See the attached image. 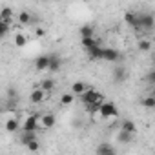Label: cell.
Returning <instances> with one entry per match:
<instances>
[{
	"label": "cell",
	"mask_w": 155,
	"mask_h": 155,
	"mask_svg": "<svg viewBox=\"0 0 155 155\" xmlns=\"http://www.w3.org/2000/svg\"><path fill=\"white\" fill-rule=\"evenodd\" d=\"M73 101H75V97H73L71 93H64V95L60 97V104H62V106H69V104H73Z\"/></svg>",
	"instance_id": "4316f807"
},
{
	"label": "cell",
	"mask_w": 155,
	"mask_h": 155,
	"mask_svg": "<svg viewBox=\"0 0 155 155\" xmlns=\"http://www.w3.org/2000/svg\"><path fill=\"white\" fill-rule=\"evenodd\" d=\"M88 88H90V86H88L86 82H82V81H77V82H73V84H71V91H69V93H71L73 97H81V95H82V93H84Z\"/></svg>",
	"instance_id": "ba28073f"
},
{
	"label": "cell",
	"mask_w": 155,
	"mask_h": 155,
	"mask_svg": "<svg viewBox=\"0 0 155 155\" xmlns=\"http://www.w3.org/2000/svg\"><path fill=\"white\" fill-rule=\"evenodd\" d=\"M46 35V29L44 28H37L35 29V37H44Z\"/></svg>",
	"instance_id": "1f68e13d"
},
{
	"label": "cell",
	"mask_w": 155,
	"mask_h": 155,
	"mask_svg": "<svg viewBox=\"0 0 155 155\" xmlns=\"http://www.w3.org/2000/svg\"><path fill=\"white\" fill-rule=\"evenodd\" d=\"M137 46L140 51H151V40H148V38H140Z\"/></svg>",
	"instance_id": "484cf974"
},
{
	"label": "cell",
	"mask_w": 155,
	"mask_h": 155,
	"mask_svg": "<svg viewBox=\"0 0 155 155\" xmlns=\"http://www.w3.org/2000/svg\"><path fill=\"white\" fill-rule=\"evenodd\" d=\"M120 130L126 131V133H130V135H135V133H137V126H135V122L130 120V119H124V120L120 122Z\"/></svg>",
	"instance_id": "5bb4252c"
},
{
	"label": "cell",
	"mask_w": 155,
	"mask_h": 155,
	"mask_svg": "<svg viewBox=\"0 0 155 155\" xmlns=\"http://www.w3.org/2000/svg\"><path fill=\"white\" fill-rule=\"evenodd\" d=\"M131 137L133 135H130V133H126V131H122V130H119V135H117V139H119V142H130L131 140Z\"/></svg>",
	"instance_id": "83f0119b"
},
{
	"label": "cell",
	"mask_w": 155,
	"mask_h": 155,
	"mask_svg": "<svg viewBox=\"0 0 155 155\" xmlns=\"http://www.w3.org/2000/svg\"><path fill=\"white\" fill-rule=\"evenodd\" d=\"M79 33H81V38H86V37H93V35H95L93 26H90V24H84V26L79 29Z\"/></svg>",
	"instance_id": "7402d4cb"
},
{
	"label": "cell",
	"mask_w": 155,
	"mask_h": 155,
	"mask_svg": "<svg viewBox=\"0 0 155 155\" xmlns=\"http://www.w3.org/2000/svg\"><path fill=\"white\" fill-rule=\"evenodd\" d=\"M55 124H57V117L53 113H42L38 119V128L42 130H51Z\"/></svg>",
	"instance_id": "5b68a950"
},
{
	"label": "cell",
	"mask_w": 155,
	"mask_h": 155,
	"mask_svg": "<svg viewBox=\"0 0 155 155\" xmlns=\"http://www.w3.org/2000/svg\"><path fill=\"white\" fill-rule=\"evenodd\" d=\"M35 139H38L35 131H22V135H20V142H22L24 146H26L28 142H31V140H35Z\"/></svg>",
	"instance_id": "ffe728a7"
},
{
	"label": "cell",
	"mask_w": 155,
	"mask_h": 155,
	"mask_svg": "<svg viewBox=\"0 0 155 155\" xmlns=\"http://www.w3.org/2000/svg\"><path fill=\"white\" fill-rule=\"evenodd\" d=\"M38 119L40 113H31L29 117H26V120L20 124V131H38Z\"/></svg>",
	"instance_id": "277c9868"
},
{
	"label": "cell",
	"mask_w": 155,
	"mask_h": 155,
	"mask_svg": "<svg viewBox=\"0 0 155 155\" xmlns=\"http://www.w3.org/2000/svg\"><path fill=\"white\" fill-rule=\"evenodd\" d=\"M102 60H106V62H117V60H120V53L115 48H102Z\"/></svg>",
	"instance_id": "52a82bcc"
},
{
	"label": "cell",
	"mask_w": 155,
	"mask_h": 155,
	"mask_svg": "<svg viewBox=\"0 0 155 155\" xmlns=\"http://www.w3.org/2000/svg\"><path fill=\"white\" fill-rule=\"evenodd\" d=\"M148 82L153 86L155 84V71H148Z\"/></svg>",
	"instance_id": "4dcf8cb0"
},
{
	"label": "cell",
	"mask_w": 155,
	"mask_h": 155,
	"mask_svg": "<svg viewBox=\"0 0 155 155\" xmlns=\"http://www.w3.org/2000/svg\"><path fill=\"white\" fill-rule=\"evenodd\" d=\"M124 20L133 28V26H135V20H137V13H135V11H126V13H124Z\"/></svg>",
	"instance_id": "d4e9b609"
},
{
	"label": "cell",
	"mask_w": 155,
	"mask_h": 155,
	"mask_svg": "<svg viewBox=\"0 0 155 155\" xmlns=\"http://www.w3.org/2000/svg\"><path fill=\"white\" fill-rule=\"evenodd\" d=\"M26 44H28V37L24 33H17L15 35V46L17 48H24Z\"/></svg>",
	"instance_id": "cb8c5ba5"
},
{
	"label": "cell",
	"mask_w": 155,
	"mask_h": 155,
	"mask_svg": "<svg viewBox=\"0 0 155 155\" xmlns=\"http://www.w3.org/2000/svg\"><path fill=\"white\" fill-rule=\"evenodd\" d=\"M11 18H13V9L11 8H4L0 11V20H4L6 24H11Z\"/></svg>",
	"instance_id": "44dd1931"
},
{
	"label": "cell",
	"mask_w": 155,
	"mask_h": 155,
	"mask_svg": "<svg viewBox=\"0 0 155 155\" xmlns=\"http://www.w3.org/2000/svg\"><path fill=\"white\" fill-rule=\"evenodd\" d=\"M155 24V18L151 13H137V20H135V29H142V31H151Z\"/></svg>",
	"instance_id": "3957f363"
},
{
	"label": "cell",
	"mask_w": 155,
	"mask_h": 155,
	"mask_svg": "<svg viewBox=\"0 0 155 155\" xmlns=\"http://www.w3.org/2000/svg\"><path fill=\"white\" fill-rule=\"evenodd\" d=\"M86 53H88L90 60H102V46H97V48H93Z\"/></svg>",
	"instance_id": "e0dca14e"
},
{
	"label": "cell",
	"mask_w": 155,
	"mask_h": 155,
	"mask_svg": "<svg viewBox=\"0 0 155 155\" xmlns=\"http://www.w3.org/2000/svg\"><path fill=\"white\" fill-rule=\"evenodd\" d=\"M9 26H11V24H6L4 20H0V38H4V37L9 33Z\"/></svg>",
	"instance_id": "f546056e"
},
{
	"label": "cell",
	"mask_w": 155,
	"mask_h": 155,
	"mask_svg": "<svg viewBox=\"0 0 155 155\" xmlns=\"http://www.w3.org/2000/svg\"><path fill=\"white\" fill-rule=\"evenodd\" d=\"M79 101L82 102V106H84L90 113H97L99 106H101L106 99H104V95H102L101 91H97L95 88H91V86H90V88H88L81 97H79Z\"/></svg>",
	"instance_id": "6da1fadb"
},
{
	"label": "cell",
	"mask_w": 155,
	"mask_h": 155,
	"mask_svg": "<svg viewBox=\"0 0 155 155\" xmlns=\"http://www.w3.org/2000/svg\"><path fill=\"white\" fill-rule=\"evenodd\" d=\"M18 22H20L22 26H29V24L33 22V15H31L29 11H20V13H18Z\"/></svg>",
	"instance_id": "2e32d148"
},
{
	"label": "cell",
	"mask_w": 155,
	"mask_h": 155,
	"mask_svg": "<svg viewBox=\"0 0 155 155\" xmlns=\"http://www.w3.org/2000/svg\"><path fill=\"white\" fill-rule=\"evenodd\" d=\"M6 95H8V102H11V104H15V102L18 101V91H17L15 86H9V88L6 90Z\"/></svg>",
	"instance_id": "d6986e66"
},
{
	"label": "cell",
	"mask_w": 155,
	"mask_h": 155,
	"mask_svg": "<svg viewBox=\"0 0 155 155\" xmlns=\"http://www.w3.org/2000/svg\"><path fill=\"white\" fill-rule=\"evenodd\" d=\"M48 64H49V55H38L35 60V68L38 71H48Z\"/></svg>",
	"instance_id": "4fadbf2b"
},
{
	"label": "cell",
	"mask_w": 155,
	"mask_h": 155,
	"mask_svg": "<svg viewBox=\"0 0 155 155\" xmlns=\"http://www.w3.org/2000/svg\"><path fill=\"white\" fill-rule=\"evenodd\" d=\"M38 88H40L44 93H51V91L55 90V81H53V79H44Z\"/></svg>",
	"instance_id": "9a60e30c"
},
{
	"label": "cell",
	"mask_w": 155,
	"mask_h": 155,
	"mask_svg": "<svg viewBox=\"0 0 155 155\" xmlns=\"http://www.w3.org/2000/svg\"><path fill=\"white\" fill-rule=\"evenodd\" d=\"M95 115H99L101 119H104V120H113V119H117L119 117V108H117V104L113 102V101H104L101 106H99V110H97V113Z\"/></svg>",
	"instance_id": "7a4b0ae2"
},
{
	"label": "cell",
	"mask_w": 155,
	"mask_h": 155,
	"mask_svg": "<svg viewBox=\"0 0 155 155\" xmlns=\"http://www.w3.org/2000/svg\"><path fill=\"white\" fill-rule=\"evenodd\" d=\"M140 104H142L146 110H153V108H155V97H153V95H148V97H144V99L140 101Z\"/></svg>",
	"instance_id": "603a6c76"
},
{
	"label": "cell",
	"mask_w": 155,
	"mask_h": 155,
	"mask_svg": "<svg viewBox=\"0 0 155 155\" xmlns=\"http://www.w3.org/2000/svg\"><path fill=\"white\" fill-rule=\"evenodd\" d=\"M81 44H82V48H84L86 51H90V49H93V48L101 46L99 38H95V37H86V38H81Z\"/></svg>",
	"instance_id": "7c38bea8"
},
{
	"label": "cell",
	"mask_w": 155,
	"mask_h": 155,
	"mask_svg": "<svg viewBox=\"0 0 155 155\" xmlns=\"http://www.w3.org/2000/svg\"><path fill=\"white\" fill-rule=\"evenodd\" d=\"M26 148H28L29 151H38V150H40V140H38V139H35V140L28 142V144H26Z\"/></svg>",
	"instance_id": "f1b7e54d"
},
{
	"label": "cell",
	"mask_w": 155,
	"mask_h": 155,
	"mask_svg": "<svg viewBox=\"0 0 155 155\" xmlns=\"http://www.w3.org/2000/svg\"><path fill=\"white\" fill-rule=\"evenodd\" d=\"M44 99H46V93H44L38 86L29 93V102H31V104H40V102H44Z\"/></svg>",
	"instance_id": "30bf717a"
},
{
	"label": "cell",
	"mask_w": 155,
	"mask_h": 155,
	"mask_svg": "<svg viewBox=\"0 0 155 155\" xmlns=\"http://www.w3.org/2000/svg\"><path fill=\"white\" fill-rule=\"evenodd\" d=\"M60 68H62V58H60L58 55H49L48 71H51V73H57V71H60Z\"/></svg>",
	"instance_id": "9c48e42d"
},
{
	"label": "cell",
	"mask_w": 155,
	"mask_h": 155,
	"mask_svg": "<svg viewBox=\"0 0 155 155\" xmlns=\"http://www.w3.org/2000/svg\"><path fill=\"white\" fill-rule=\"evenodd\" d=\"M97 155H117V150L110 142H102L97 146Z\"/></svg>",
	"instance_id": "8fae6325"
},
{
	"label": "cell",
	"mask_w": 155,
	"mask_h": 155,
	"mask_svg": "<svg viewBox=\"0 0 155 155\" xmlns=\"http://www.w3.org/2000/svg\"><path fill=\"white\" fill-rule=\"evenodd\" d=\"M18 130H20V122H18L17 119H8V122H6V131L17 133Z\"/></svg>",
	"instance_id": "ac0fdd59"
},
{
	"label": "cell",
	"mask_w": 155,
	"mask_h": 155,
	"mask_svg": "<svg viewBox=\"0 0 155 155\" xmlns=\"http://www.w3.org/2000/svg\"><path fill=\"white\" fill-rule=\"evenodd\" d=\"M111 79H113V82H117V84L126 82V81H128V69H126V66H117V68L113 69V73H111Z\"/></svg>",
	"instance_id": "8992f818"
}]
</instances>
